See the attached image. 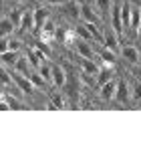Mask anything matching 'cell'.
Masks as SVG:
<instances>
[{"mask_svg": "<svg viewBox=\"0 0 141 151\" xmlns=\"http://www.w3.org/2000/svg\"><path fill=\"white\" fill-rule=\"evenodd\" d=\"M119 58L129 69H141V48L135 45V40H123L121 42Z\"/></svg>", "mask_w": 141, "mask_h": 151, "instance_id": "cell-1", "label": "cell"}, {"mask_svg": "<svg viewBox=\"0 0 141 151\" xmlns=\"http://www.w3.org/2000/svg\"><path fill=\"white\" fill-rule=\"evenodd\" d=\"M115 105H119V109L133 107V105H131V79H129V73L119 70V83H117Z\"/></svg>", "mask_w": 141, "mask_h": 151, "instance_id": "cell-2", "label": "cell"}, {"mask_svg": "<svg viewBox=\"0 0 141 151\" xmlns=\"http://www.w3.org/2000/svg\"><path fill=\"white\" fill-rule=\"evenodd\" d=\"M117 83H119V75H117V77H113L111 81H107L105 85H101V87L97 89V99H99V103H103V105L115 103V95H117Z\"/></svg>", "mask_w": 141, "mask_h": 151, "instance_id": "cell-3", "label": "cell"}, {"mask_svg": "<svg viewBox=\"0 0 141 151\" xmlns=\"http://www.w3.org/2000/svg\"><path fill=\"white\" fill-rule=\"evenodd\" d=\"M93 8L97 10V14L101 16V20L105 22V26L111 24V8H113V0H91Z\"/></svg>", "mask_w": 141, "mask_h": 151, "instance_id": "cell-4", "label": "cell"}, {"mask_svg": "<svg viewBox=\"0 0 141 151\" xmlns=\"http://www.w3.org/2000/svg\"><path fill=\"white\" fill-rule=\"evenodd\" d=\"M131 105L133 107H141V75H131Z\"/></svg>", "mask_w": 141, "mask_h": 151, "instance_id": "cell-5", "label": "cell"}, {"mask_svg": "<svg viewBox=\"0 0 141 151\" xmlns=\"http://www.w3.org/2000/svg\"><path fill=\"white\" fill-rule=\"evenodd\" d=\"M22 57H24V50H4V52L0 55V58H2V67L14 69Z\"/></svg>", "mask_w": 141, "mask_h": 151, "instance_id": "cell-6", "label": "cell"}, {"mask_svg": "<svg viewBox=\"0 0 141 151\" xmlns=\"http://www.w3.org/2000/svg\"><path fill=\"white\" fill-rule=\"evenodd\" d=\"M12 35H16V24L6 14H2L0 16V36H12Z\"/></svg>", "mask_w": 141, "mask_h": 151, "instance_id": "cell-7", "label": "cell"}, {"mask_svg": "<svg viewBox=\"0 0 141 151\" xmlns=\"http://www.w3.org/2000/svg\"><path fill=\"white\" fill-rule=\"evenodd\" d=\"M36 2H40V4H48V6H53V8H55V6L59 8V6H63V4H67L69 0H36Z\"/></svg>", "mask_w": 141, "mask_h": 151, "instance_id": "cell-8", "label": "cell"}]
</instances>
